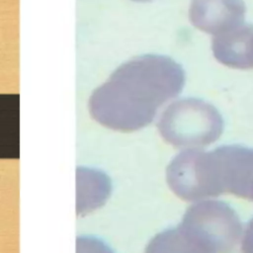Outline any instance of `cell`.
Segmentation results:
<instances>
[{
	"mask_svg": "<svg viewBox=\"0 0 253 253\" xmlns=\"http://www.w3.org/2000/svg\"><path fill=\"white\" fill-rule=\"evenodd\" d=\"M242 253H253V218L245 229L242 240Z\"/></svg>",
	"mask_w": 253,
	"mask_h": 253,
	"instance_id": "9c48e42d",
	"label": "cell"
},
{
	"mask_svg": "<svg viewBox=\"0 0 253 253\" xmlns=\"http://www.w3.org/2000/svg\"><path fill=\"white\" fill-rule=\"evenodd\" d=\"M211 49L216 60L226 66L253 68V26L242 24L213 37Z\"/></svg>",
	"mask_w": 253,
	"mask_h": 253,
	"instance_id": "5b68a950",
	"label": "cell"
},
{
	"mask_svg": "<svg viewBox=\"0 0 253 253\" xmlns=\"http://www.w3.org/2000/svg\"><path fill=\"white\" fill-rule=\"evenodd\" d=\"M76 253H114L102 240L93 236H79L76 242Z\"/></svg>",
	"mask_w": 253,
	"mask_h": 253,
	"instance_id": "ba28073f",
	"label": "cell"
},
{
	"mask_svg": "<svg viewBox=\"0 0 253 253\" xmlns=\"http://www.w3.org/2000/svg\"><path fill=\"white\" fill-rule=\"evenodd\" d=\"M109 190L110 184L104 174L80 168L77 174V212L99 207L107 199Z\"/></svg>",
	"mask_w": 253,
	"mask_h": 253,
	"instance_id": "52a82bcc",
	"label": "cell"
},
{
	"mask_svg": "<svg viewBox=\"0 0 253 253\" xmlns=\"http://www.w3.org/2000/svg\"><path fill=\"white\" fill-rule=\"evenodd\" d=\"M180 225L214 253L231 252L242 234L236 212L227 204L210 199L195 202Z\"/></svg>",
	"mask_w": 253,
	"mask_h": 253,
	"instance_id": "3957f363",
	"label": "cell"
},
{
	"mask_svg": "<svg viewBox=\"0 0 253 253\" xmlns=\"http://www.w3.org/2000/svg\"><path fill=\"white\" fill-rule=\"evenodd\" d=\"M144 253H214L180 224L157 233L147 243Z\"/></svg>",
	"mask_w": 253,
	"mask_h": 253,
	"instance_id": "8992f818",
	"label": "cell"
},
{
	"mask_svg": "<svg viewBox=\"0 0 253 253\" xmlns=\"http://www.w3.org/2000/svg\"><path fill=\"white\" fill-rule=\"evenodd\" d=\"M184 83L185 72L174 59L138 55L120 65L93 91L89 113L108 128L134 131L150 124L158 110L181 92Z\"/></svg>",
	"mask_w": 253,
	"mask_h": 253,
	"instance_id": "6da1fadb",
	"label": "cell"
},
{
	"mask_svg": "<svg viewBox=\"0 0 253 253\" xmlns=\"http://www.w3.org/2000/svg\"><path fill=\"white\" fill-rule=\"evenodd\" d=\"M157 127L162 138L175 147L202 149L220 136L223 121L210 103L197 98H184L165 108Z\"/></svg>",
	"mask_w": 253,
	"mask_h": 253,
	"instance_id": "7a4b0ae2",
	"label": "cell"
},
{
	"mask_svg": "<svg viewBox=\"0 0 253 253\" xmlns=\"http://www.w3.org/2000/svg\"><path fill=\"white\" fill-rule=\"evenodd\" d=\"M242 0H191L189 18L197 29L213 37L244 24Z\"/></svg>",
	"mask_w": 253,
	"mask_h": 253,
	"instance_id": "277c9868",
	"label": "cell"
},
{
	"mask_svg": "<svg viewBox=\"0 0 253 253\" xmlns=\"http://www.w3.org/2000/svg\"><path fill=\"white\" fill-rule=\"evenodd\" d=\"M132 1H148V0H132Z\"/></svg>",
	"mask_w": 253,
	"mask_h": 253,
	"instance_id": "30bf717a",
	"label": "cell"
}]
</instances>
